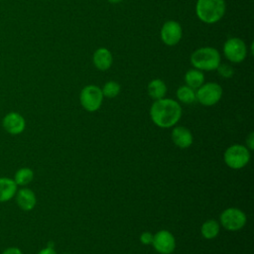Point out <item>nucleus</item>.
<instances>
[{"label":"nucleus","instance_id":"nucleus-1","mask_svg":"<svg viewBox=\"0 0 254 254\" xmlns=\"http://www.w3.org/2000/svg\"><path fill=\"white\" fill-rule=\"evenodd\" d=\"M150 116L153 123L160 128L175 126L182 116V107L174 99L161 98L155 100L150 108Z\"/></svg>","mask_w":254,"mask_h":254},{"label":"nucleus","instance_id":"nucleus-2","mask_svg":"<svg viewBox=\"0 0 254 254\" xmlns=\"http://www.w3.org/2000/svg\"><path fill=\"white\" fill-rule=\"evenodd\" d=\"M226 4L224 0H197L195 14L205 24L218 22L225 14Z\"/></svg>","mask_w":254,"mask_h":254},{"label":"nucleus","instance_id":"nucleus-3","mask_svg":"<svg viewBox=\"0 0 254 254\" xmlns=\"http://www.w3.org/2000/svg\"><path fill=\"white\" fill-rule=\"evenodd\" d=\"M221 63L219 52L212 47H202L190 56V64L199 70H214Z\"/></svg>","mask_w":254,"mask_h":254},{"label":"nucleus","instance_id":"nucleus-4","mask_svg":"<svg viewBox=\"0 0 254 254\" xmlns=\"http://www.w3.org/2000/svg\"><path fill=\"white\" fill-rule=\"evenodd\" d=\"M223 160L227 167L233 170H239L245 167L250 160L249 149L240 144H234L228 147L224 154Z\"/></svg>","mask_w":254,"mask_h":254},{"label":"nucleus","instance_id":"nucleus-5","mask_svg":"<svg viewBox=\"0 0 254 254\" xmlns=\"http://www.w3.org/2000/svg\"><path fill=\"white\" fill-rule=\"evenodd\" d=\"M79 101L81 106L88 112H94L98 110L103 101L101 88L94 84L84 86L80 91Z\"/></svg>","mask_w":254,"mask_h":254},{"label":"nucleus","instance_id":"nucleus-6","mask_svg":"<svg viewBox=\"0 0 254 254\" xmlns=\"http://www.w3.org/2000/svg\"><path fill=\"white\" fill-rule=\"evenodd\" d=\"M222 96V87L216 82H206L195 91V100L204 106L216 104Z\"/></svg>","mask_w":254,"mask_h":254},{"label":"nucleus","instance_id":"nucleus-7","mask_svg":"<svg viewBox=\"0 0 254 254\" xmlns=\"http://www.w3.org/2000/svg\"><path fill=\"white\" fill-rule=\"evenodd\" d=\"M247 53L246 44L239 38H229L223 45V54L225 58L233 64L243 62L247 56Z\"/></svg>","mask_w":254,"mask_h":254},{"label":"nucleus","instance_id":"nucleus-8","mask_svg":"<svg viewBox=\"0 0 254 254\" xmlns=\"http://www.w3.org/2000/svg\"><path fill=\"white\" fill-rule=\"evenodd\" d=\"M246 214L239 208L229 207L220 214L221 225L229 231H237L246 224Z\"/></svg>","mask_w":254,"mask_h":254},{"label":"nucleus","instance_id":"nucleus-9","mask_svg":"<svg viewBox=\"0 0 254 254\" xmlns=\"http://www.w3.org/2000/svg\"><path fill=\"white\" fill-rule=\"evenodd\" d=\"M152 245L160 254H171L176 248V240L170 231L160 230L153 235Z\"/></svg>","mask_w":254,"mask_h":254},{"label":"nucleus","instance_id":"nucleus-10","mask_svg":"<svg viewBox=\"0 0 254 254\" xmlns=\"http://www.w3.org/2000/svg\"><path fill=\"white\" fill-rule=\"evenodd\" d=\"M183 37L182 26L177 21H167L161 29V39L167 46L177 45Z\"/></svg>","mask_w":254,"mask_h":254},{"label":"nucleus","instance_id":"nucleus-11","mask_svg":"<svg viewBox=\"0 0 254 254\" xmlns=\"http://www.w3.org/2000/svg\"><path fill=\"white\" fill-rule=\"evenodd\" d=\"M2 126L7 133L11 135H19L25 130L26 121L20 113L12 111L4 116Z\"/></svg>","mask_w":254,"mask_h":254},{"label":"nucleus","instance_id":"nucleus-12","mask_svg":"<svg viewBox=\"0 0 254 254\" xmlns=\"http://www.w3.org/2000/svg\"><path fill=\"white\" fill-rule=\"evenodd\" d=\"M15 196L17 205L24 211H30L36 206L37 197L35 192L31 189L22 188L17 190Z\"/></svg>","mask_w":254,"mask_h":254},{"label":"nucleus","instance_id":"nucleus-13","mask_svg":"<svg viewBox=\"0 0 254 254\" xmlns=\"http://www.w3.org/2000/svg\"><path fill=\"white\" fill-rule=\"evenodd\" d=\"M172 140L176 146L181 149H187L192 144L193 138L191 132L183 126H177L173 129L171 134Z\"/></svg>","mask_w":254,"mask_h":254},{"label":"nucleus","instance_id":"nucleus-14","mask_svg":"<svg viewBox=\"0 0 254 254\" xmlns=\"http://www.w3.org/2000/svg\"><path fill=\"white\" fill-rule=\"evenodd\" d=\"M92 62L97 69L106 70L112 65L113 57L108 49L98 48L92 56Z\"/></svg>","mask_w":254,"mask_h":254},{"label":"nucleus","instance_id":"nucleus-15","mask_svg":"<svg viewBox=\"0 0 254 254\" xmlns=\"http://www.w3.org/2000/svg\"><path fill=\"white\" fill-rule=\"evenodd\" d=\"M18 190V186L13 179L8 177L0 178V202L12 199Z\"/></svg>","mask_w":254,"mask_h":254},{"label":"nucleus","instance_id":"nucleus-16","mask_svg":"<svg viewBox=\"0 0 254 254\" xmlns=\"http://www.w3.org/2000/svg\"><path fill=\"white\" fill-rule=\"evenodd\" d=\"M147 90H148V94L151 98L158 100V99L165 97V95L167 93V85L162 79L156 78L149 82Z\"/></svg>","mask_w":254,"mask_h":254},{"label":"nucleus","instance_id":"nucleus-17","mask_svg":"<svg viewBox=\"0 0 254 254\" xmlns=\"http://www.w3.org/2000/svg\"><path fill=\"white\" fill-rule=\"evenodd\" d=\"M186 85L192 89H197L204 82V74L201 70L192 68L189 69L185 74Z\"/></svg>","mask_w":254,"mask_h":254},{"label":"nucleus","instance_id":"nucleus-18","mask_svg":"<svg viewBox=\"0 0 254 254\" xmlns=\"http://www.w3.org/2000/svg\"><path fill=\"white\" fill-rule=\"evenodd\" d=\"M33 179H34L33 170L28 167H23L16 171L13 180L17 186L25 187V186L29 185L33 181Z\"/></svg>","mask_w":254,"mask_h":254},{"label":"nucleus","instance_id":"nucleus-19","mask_svg":"<svg viewBox=\"0 0 254 254\" xmlns=\"http://www.w3.org/2000/svg\"><path fill=\"white\" fill-rule=\"evenodd\" d=\"M200 232L203 238L213 239L219 233V224L213 219H208L202 223L200 227Z\"/></svg>","mask_w":254,"mask_h":254},{"label":"nucleus","instance_id":"nucleus-20","mask_svg":"<svg viewBox=\"0 0 254 254\" xmlns=\"http://www.w3.org/2000/svg\"><path fill=\"white\" fill-rule=\"evenodd\" d=\"M177 97L181 102L190 104L195 101V91L188 85H182L177 90Z\"/></svg>","mask_w":254,"mask_h":254},{"label":"nucleus","instance_id":"nucleus-21","mask_svg":"<svg viewBox=\"0 0 254 254\" xmlns=\"http://www.w3.org/2000/svg\"><path fill=\"white\" fill-rule=\"evenodd\" d=\"M103 96L107 98H114L120 92V84L114 80L107 81L101 88Z\"/></svg>","mask_w":254,"mask_h":254},{"label":"nucleus","instance_id":"nucleus-22","mask_svg":"<svg viewBox=\"0 0 254 254\" xmlns=\"http://www.w3.org/2000/svg\"><path fill=\"white\" fill-rule=\"evenodd\" d=\"M216 69H217L218 74L224 78H230V77H232V75L234 73L232 66H230L229 64H226L220 63Z\"/></svg>","mask_w":254,"mask_h":254},{"label":"nucleus","instance_id":"nucleus-23","mask_svg":"<svg viewBox=\"0 0 254 254\" xmlns=\"http://www.w3.org/2000/svg\"><path fill=\"white\" fill-rule=\"evenodd\" d=\"M152 240H153V234L151 232L145 231L143 233H141L140 235V242L144 245H149L152 244Z\"/></svg>","mask_w":254,"mask_h":254},{"label":"nucleus","instance_id":"nucleus-24","mask_svg":"<svg viewBox=\"0 0 254 254\" xmlns=\"http://www.w3.org/2000/svg\"><path fill=\"white\" fill-rule=\"evenodd\" d=\"M1 254H23V252H22V250L20 248L12 246V247L6 248Z\"/></svg>","mask_w":254,"mask_h":254},{"label":"nucleus","instance_id":"nucleus-25","mask_svg":"<svg viewBox=\"0 0 254 254\" xmlns=\"http://www.w3.org/2000/svg\"><path fill=\"white\" fill-rule=\"evenodd\" d=\"M253 141H254V133L251 132V133L248 135L247 139H246V145H247V147H248L250 150H252V149L254 148V143H253Z\"/></svg>","mask_w":254,"mask_h":254},{"label":"nucleus","instance_id":"nucleus-26","mask_svg":"<svg viewBox=\"0 0 254 254\" xmlns=\"http://www.w3.org/2000/svg\"><path fill=\"white\" fill-rule=\"evenodd\" d=\"M38 254H57V252H56V250L54 249V247H49V246H47V247L41 249V250L38 252Z\"/></svg>","mask_w":254,"mask_h":254},{"label":"nucleus","instance_id":"nucleus-27","mask_svg":"<svg viewBox=\"0 0 254 254\" xmlns=\"http://www.w3.org/2000/svg\"><path fill=\"white\" fill-rule=\"evenodd\" d=\"M122 0H108V2H110V3H113V4H116V3H119V2H121Z\"/></svg>","mask_w":254,"mask_h":254}]
</instances>
